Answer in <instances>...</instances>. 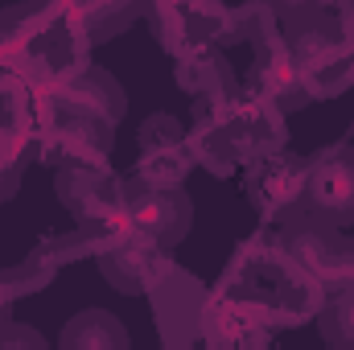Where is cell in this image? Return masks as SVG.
I'll return each instance as SVG.
<instances>
[{
    "mask_svg": "<svg viewBox=\"0 0 354 350\" xmlns=\"http://www.w3.org/2000/svg\"><path fill=\"white\" fill-rule=\"evenodd\" d=\"M95 260H99L103 280L115 293H128V297H140L145 293L149 297V288L161 280V272L174 264V256H169L165 243H157V239H149L140 231H128L124 239H115L111 248H103Z\"/></svg>",
    "mask_w": 354,
    "mask_h": 350,
    "instance_id": "obj_8",
    "label": "cell"
},
{
    "mask_svg": "<svg viewBox=\"0 0 354 350\" xmlns=\"http://www.w3.org/2000/svg\"><path fill=\"white\" fill-rule=\"evenodd\" d=\"M174 75H177V87L185 95H194V99H231L243 87L235 66L223 58V50L181 54V58H174Z\"/></svg>",
    "mask_w": 354,
    "mask_h": 350,
    "instance_id": "obj_11",
    "label": "cell"
},
{
    "mask_svg": "<svg viewBox=\"0 0 354 350\" xmlns=\"http://www.w3.org/2000/svg\"><path fill=\"white\" fill-rule=\"evenodd\" d=\"M124 210H128V227L174 248L177 239H185L189 231V198L185 190H157V185H145L136 177H128V194H124Z\"/></svg>",
    "mask_w": 354,
    "mask_h": 350,
    "instance_id": "obj_9",
    "label": "cell"
},
{
    "mask_svg": "<svg viewBox=\"0 0 354 350\" xmlns=\"http://www.w3.org/2000/svg\"><path fill=\"white\" fill-rule=\"evenodd\" d=\"M0 347H41V334L29 326H17L0 313Z\"/></svg>",
    "mask_w": 354,
    "mask_h": 350,
    "instance_id": "obj_17",
    "label": "cell"
},
{
    "mask_svg": "<svg viewBox=\"0 0 354 350\" xmlns=\"http://www.w3.org/2000/svg\"><path fill=\"white\" fill-rule=\"evenodd\" d=\"M194 103H210L239 165H252L256 157H268L276 149H284L288 140V128H284V111L276 103H268L260 95L239 87V95L231 99H194Z\"/></svg>",
    "mask_w": 354,
    "mask_h": 350,
    "instance_id": "obj_3",
    "label": "cell"
},
{
    "mask_svg": "<svg viewBox=\"0 0 354 350\" xmlns=\"http://www.w3.org/2000/svg\"><path fill=\"white\" fill-rule=\"evenodd\" d=\"M268 4L280 12V21H297V17H313V12L334 8V0H268Z\"/></svg>",
    "mask_w": 354,
    "mask_h": 350,
    "instance_id": "obj_16",
    "label": "cell"
},
{
    "mask_svg": "<svg viewBox=\"0 0 354 350\" xmlns=\"http://www.w3.org/2000/svg\"><path fill=\"white\" fill-rule=\"evenodd\" d=\"M305 177H309L305 157L276 149L268 157H256L252 165H243V190H248V202L256 206V214L280 227V223L305 214Z\"/></svg>",
    "mask_w": 354,
    "mask_h": 350,
    "instance_id": "obj_4",
    "label": "cell"
},
{
    "mask_svg": "<svg viewBox=\"0 0 354 350\" xmlns=\"http://www.w3.org/2000/svg\"><path fill=\"white\" fill-rule=\"evenodd\" d=\"M0 313H4V309H0Z\"/></svg>",
    "mask_w": 354,
    "mask_h": 350,
    "instance_id": "obj_18",
    "label": "cell"
},
{
    "mask_svg": "<svg viewBox=\"0 0 354 350\" xmlns=\"http://www.w3.org/2000/svg\"><path fill=\"white\" fill-rule=\"evenodd\" d=\"M305 214L326 227H338V231L354 223V149L334 145L309 161Z\"/></svg>",
    "mask_w": 354,
    "mask_h": 350,
    "instance_id": "obj_6",
    "label": "cell"
},
{
    "mask_svg": "<svg viewBox=\"0 0 354 350\" xmlns=\"http://www.w3.org/2000/svg\"><path fill=\"white\" fill-rule=\"evenodd\" d=\"M58 347L62 350H124L128 347V330L107 309H83V313H75L66 322Z\"/></svg>",
    "mask_w": 354,
    "mask_h": 350,
    "instance_id": "obj_12",
    "label": "cell"
},
{
    "mask_svg": "<svg viewBox=\"0 0 354 350\" xmlns=\"http://www.w3.org/2000/svg\"><path fill=\"white\" fill-rule=\"evenodd\" d=\"M58 268H62V264H58L46 248H41V243H37V252H29L17 268L0 272V309H8L12 301H21V297H29V293L46 288V284L58 276Z\"/></svg>",
    "mask_w": 354,
    "mask_h": 350,
    "instance_id": "obj_13",
    "label": "cell"
},
{
    "mask_svg": "<svg viewBox=\"0 0 354 350\" xmlns=\"http://www.w3.org/2000/svg\"><path fill=\"white\" fill-rule=\"evenodd\" d=\"M66 4L79 8V17L87 21V29H91L95 42H103V37L128 29L140 12H149V0H66Z\"/></svg>",
    "mask_w": 354,
    "mask_h": 350,
    "instance_id": "obj_14",
    "label": "cell"
},
{
    "mask_svg": "<svg viewBox=\"0 0 354 350\" xmlns=\"http://www.w3.org/2000/svg\"><path fill=\"white\" fill-rule=\"evenodd\" d=\"M136 140H140V157H136L132 177L145 181V185H157V190H181V181L194 169V157H189V145H185V124L157 111L140 124Z\"/></svg>",
    "mask_w": 354,
    "mask_h": 350,
    "instance_id": "obj_7",
    "label": "cell"
},
{
    "mask_svg": "<svg viewBox=\"0 0 354 350\" xmlns=\"http://www.w3.org/2000/svg\"><path fill=\"white\" fill-rule=\"evenodd\" d=\"M33 161H37V145H33V136L0 120V177H17V181H21Z\"/></svg>",
    "mask_w": 354,
    "mask_h": 350,
    "instance_id": "obj_15",
    "label": "cell"
},
{
    "mask_svg": "<svg viewBox=\"0 0 354 350\" xmlns=\"http://www.w3.org/2000/svg\"><path fill=\"white\" fill-rule=\"evenodd\" d=\"M284 37L309 99H334L354 87V33L334 12L284 21Z\"/></svg>",
    "mask_w": 354,
    "mask_h": 350,
    "instance_id": "obj_1",
    "label": "cell"
},
{
    "mask_svg": "<svg viewBox=\"0 0 354 350\" xmlns=\"http://www.w3.org/2000/svg\"><path fill=\"white\" fill-rule=\"evenodd\" d=\"M128 177H115L107 169H87V165H66L58 169V198L75 219H107V214H128L124 210Z\"/></svg>",
    "mask_w": 354,
    "mask_h": 350,
    "instance_id": "obj_10",
    "label": "cell"
},
{
    "mask_svg": "<svg viewBox=\"0 0 354 350\" xmlns=\"http://www.w3.org/2000/svg\"><path fill=\"white\" fill-rule=\"evenodd\" d=\"M210 288L185 272L169 264L161 272V280L149 288V305L157 317V334L165 347H202V309H206Z\"/></svg>",
    "mask_w": 354,
    "mask_h": 350,
    "instance_id": "obj_5",
    "label": "cell"
},
{
    "mask_svg": "<svg viewBox=\"0 0 354 350\" xmlns=\"http://www.w3.org/2000/svg\"><path fill=\"white\" fill-rule=\"evenodd\" d=\"M149 21L174 58L239 42V17L223 0H149Z\"/></svg>",
    "mask_w": 354,
    "mask_h": 350,
    "instance_id": "obj_2",
    "label": "cell"
}]
</instances>
